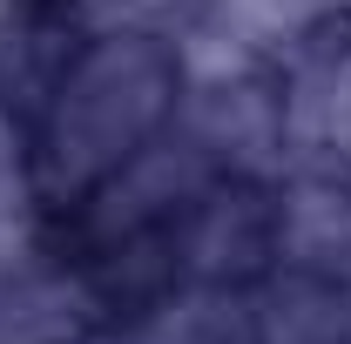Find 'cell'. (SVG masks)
I'll use <instances>...</instances> for the list:
<instances>
[{"instance_id":"30bf717a","label":"cell","mask_w":351,"mask_h":344,"mask_svg":"<svg viewBox=\"0 0 351 344\" xmlns=\"http://www.w3.org/2000/svg\"><path fill=\"white\" fill-rule=\"evenodd\" d=\"M122 14H169V7H182V0H115Z\"/></svg>"},{"instance_id":"8fae6325","label":"cell","mask_w":351,"mask_h":344,"mask_svg":"<svg viewBox=\"0 0 351 344\" xmlns=\"http://www.w3.org/2000/svg\"><path fill=\"white\" fill-rule=\"evenodd\" d=\"M82 344H122V338H115V331H108V338H95V331H88V338Z\"/></svg>"},{"instance_id":"3957f363","label":"cell","mask_w":351,"mask_h":344,"mask_svg":"<svg viewBox=\"0 0 351 344\" xmlns=\"http://www.w3.org/2000/svg\"><path fill=\"white\" fill-rule=\"evenodd\" d=\"M176 129L196 135L210 162L237 182H270L284 175V101L263 75L237 82H203L176 95Z\"/></svg>"},{"instance_id":"5b68a950","label":"cell","mask_w":351,"mask_h":344,"mask_svg":"<svg viewBox=\"0 0 351 344\" xmlns=\"http://www.w3.org/2000/svg\"><path fill=\"white\" fill-rule=\"evenodd\" d=\"M101 310L108 304L82 270H47L41 257L0 270V344H82Z\"/></svg>"},{"instance_id":"6da1fadb","label":"cell","mask_w":351,"mask_h":344,"mask_svg":"<svg viewBox=\"0 0 351 344\" xmlns=\"http://www.w3.org/2000/svg\"><path fill=\"white\" fill-rule=\"evenodd\" d=\"M176 95H182V75H176L169 41H156L142 27L95 34L75 61H61L54 95H47L41 149H34L41 196H54V203L88 196L149 135L169 129Z\"/></svg>"},{"instance_id":"9c48e42d","label":"cell","mask_w":351,"mask_h":344,"mask_svg":"<svg viewBox=\"0 0 351 344\" xmlns=\"http://www.w3.org/2000/svg\"><path fill=\"white\" fill-rule=\"evenodd\" d=\"M223 21H237L250 41L270 54V47L284 41H304L311 27H317V14H324V0H210Z\"/></svg>"},{"instance_id":"277c9868","label":"cell","mask_w":351,"mask_h":344,"mask_svg":"<svg viewBox=\"0 0 351 344\" xmlns=\"http://www.w3.org/2000/svg\"><path fill=\"white\" fill-rule=\"evenodd\" d=\"M182 284H250L277 257V203H263L250 182L210 189L169 223Z\"/></svg>"},{"instance_id":"7c38bea8","label":"cell","mask_w":351,"mask_h":344,"mask_svg":"<svg viewBox=\"0 0 351 344\" xmlns=\"http://www.w3.org/2000/svg\"><path fill=\"white\" fill-rule=\"evenodd\" d=\"M7 14H14V0H0V21H7Z\"/></svg>"},{"instance_id":"ba28073f","label":"cell","mask_w":351,"mask_h":344,"mask_svg":"<svg viewBox=\"0 0 351 344\" xmlns=\"http://www.w3.org/2000/svg\"><path fill=\"white\" fill-rule=\"evenodd\" d=\"M34 203H41L34 149H27L21 129L0 115V270L34 263Z\"/></svg>"},{"instance_id":"52a82bcc","label":"cell","mask_w":351,"mask_h":344,"mask_svg":"<svg viewBox=\"0 0 351 344\" xmlns=\"http://www.w3.org/2000/svg\"><path fill=\"white\" fill-rule=\"evenodd\" d=\"M115 338L122 344H257V304L243 297V284H176L162 297H149Z\"/></svg>"},{"instance_id":"7a4b0ae2","label":"cell","mask_w":351,"mask_h":344,"mask_svg":"<svg viewBox=\"0 0 351 344\" xmlns=\"http://www.w3.org/2000/svg\"><path fill=\"white\" fill-rule=\"evenodd\" d=\"M217 182H223V169L210 162V149H203L196 135H182V129H176V115H169V129L149 135L122 169H108L95 189H88L82 236L95 243V250L129 243V236H142V230L176 223L196 196H210Z\"/></svg>"},{"instance_id":"8992f818","label":"cell","mask_w":351,"mask_h":344,"mask_svg":"<svg viewBox=\"0 0 351 344\" xmlns=\"http://www.w3.org/2000/svg\"><path fill=\"white\" fill-rule=\"evenodd\" d=\"M277 263L351 284V189L338 175H291L277 196Z\"/></svg>"}]
</instances>
